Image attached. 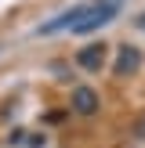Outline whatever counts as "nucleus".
<instances>
[{
  "label": "nucleus",
  "instance_id": "1",
  "mask_svg": "<svg viewBox=\"0 0 145 148\" xmlns=\"http://www.w3.org/2000/svg\"><path fill=\"white\" fill-rule=\"evenodd\" d=\"M120 7H123V0H98V4H87V11L80 14V22L72 25V33H94V29H102V25H109V22L120 14Z\"/></svg>",
  "mask_w": 145,
  "mask_h": 148
},
{
  "label": "nucleus",
  "instance_id": "2",
  "mask_svg": "<svg viewBox=\"0 0 145 148\" xmlns=\"http://www.w3.org/2000/svg\"><path fill=\"white\" fill-rule=\"evenodd\" d=\"M84 11H87V4H76V7H69V11H62L58 18L36 25V36H55V33H62V29H72V25L80 22V14H84Z\"/></svg>",
  "mask_w": 145,
  "mask_h": 148
},
{
  "label": "nucleus",
  "instance_id": "3",
  "mask_svg": "<svg viewBox=\"0 0 145 148\" xmlns=\"http://www.w3.org/2000/svg\"><path fill=\"white\" fill-rule=\"evenodd\" d=\"M105 54H109V47L105 43H87V47H80V54H76V65L80 69H87V72H98L102 65H105Z\"/></svg>",
  "mask_w": 145,
  "mask_h": 148
},
{
  "label": "nucleus",
  "instance_id": "4",
  "mask_svg": "<svg viewBox=\"0 0 145 148\" xmlns=\"http://www.w3.org/2000/svg\"><path fill=\"white\" fill-rule=\"evenodd\" d=\"M138 69H142V51L130 47V43H123L120 58H116V65H113V76H134Z\"/></svg>",
  "mask_w": 145,
  "mask_h": 148
},
{
  "label": "nucleus",
  "instance_id": "5",
  "mask_svg": "<svg viewBox=\"0 0 145 148\" xmlns=\"http://www.w3.org/2000/svg\"><path fill=\"white\" fill-rule=\"evenodd\" d=\"M72 112L94 116V112H98V94H94L91 87H76V90H72Z\"/></svg>",
  "mask_w": 145,
  "mask_h": 148
},
{
  "label": "nucleus",
  "instance_id": "6",
  "mask_svg": "<svg viewBox=\"0 0 145 148\" xmlns=\"http://www.w3.org/2000/svg\"><path fill=\"white\" fill-rule=\"evenodd\" d=\"M134 134H138V137H145V119H138V127H134Z\"/></svg>",
  "mask_w": 145,
  "mask_h": 148
},
{
  "label": "nucleus",
  "instance_id": "7",
  "mask_svg": "<svg viewBox=\"0 0 145 148\" xmlns=\"http://www.w3.org/2000/svg\"><path fill=\"white\" fill-rule=\"evenodd\" d=\"M134 25H138V29L145 33V14H138V18H134Z\"/></svg>",
  "mask_w": 145,
  "mask_h": 148
}]
</instances>
